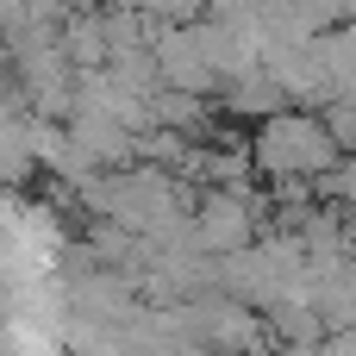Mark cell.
Segmentation results:
<instances>
[{"label": "cell", "mask_w": 356, "mask_h": 356, "mask_svg": "<svg viewBox=\"0 0 356 356\" xmlns=\"http://www.w3.org/2000/svg\"><path fill=\"white\" fill-rule=\"evenodd\" d=\"M332 156H338V138L313 113H275L257 131V163L275 175H319V169H332Z\"/></svg>", "instance_id": "obj_1"}]
</instances>
